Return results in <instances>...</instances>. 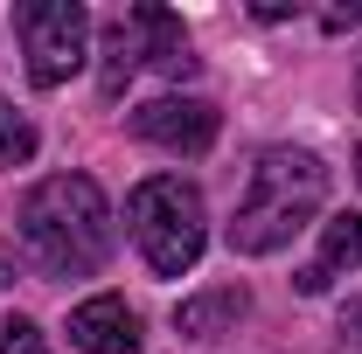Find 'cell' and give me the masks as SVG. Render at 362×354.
I'll list each match as a JSON object with an SVG mask.
<instances>
[{
  "label": "cell",
  "mask_w": 362,
  "mask_h": 354,
  "mask_svg": "<svg viewBox=\"0 0 362 354\" xmlns=\"http://www.w3.org/2000/svg\"><path fill=\"white\" fill-rule=\"evenodd\" d=\"M21 250L42 278H90L112 257V202L90 174H49L21 195Z\"/></svg>",
  "instance_id": "obj_1"
},
{
  "label": "cell",
  "mask_w": 362,
  "mask_h": 354,
  "mask_svg": "<svg viewBox=\"0 0 362 354\" xmlns=\"http://www.w3.org/2000/svg\"><path fill=\"white\" fill-rule=\"evenodd\" d=\"M327 202V160L307 146H265L258 167L237 195V216H230V250L237 257H272L286 250Z\"/></svg>",
  "instance_id": "obj_2"
},
{
  "label": "cell",
  "mask_w": 362,
  "mask_h": 354,
  "mask_svg": "<svg viewBox=\"0 0 362 354\" xmlns=\"http://www.w3.org/2000/svg\"><path fill=\"white\" fill-rule=\"evenodd\" d=\"M126 229H133L139 257L160 271V278H181V271H195L202 243H209V209H202L195 181L153 174V181H139L133 195H126Z\"/></svg>",
  "instance_id": "obj_3"
},
{
  "label": "cell",
  "mask_w": 362,
  "mask_h": 354,
  "mask_svg": "<svg viewBox=\"0 0 362 354\" xmlns=\"http://www.w3.org/2000/svg\"><path fill=\"white\" fill-rule=\"evenodd\" d=\"M14 35H21V56H28V84L56 90L84 70L90 14L77 0H28V7H14Z\"/></svg>",
  "instance_id": "obj_4"
},
{
  "label": "cell",
  "mask_w": 362,
  "mask_h": 354,
  "mask_svg": "<svg viewBox=\"0 0 362 354\" xmlns=\"http://www.w3.org/2000/svg\"><path fill=\"white\" fill-rule=\"evenodd\" d=\"M216 104L209 97H153V104H139L133 111V139H146V146H160V153H209L216 146Z\"/></svg>",
  "instance_id": "obj_5"
},
{
  "label": "cell",
  "mask_w": 362,
  "mask_h": 354,
  "mask_svg": "<svg viewBox=\"0 0 362 354\" xmlns=\"http://www.w3.org/2000/svg\"><path fill=\"white\" fill-rule=\"evenodd\" d=\"M139 312L119 299V292H98L70 312V348L77 354H139Z\"/></svg>",
  "instance_id": "obj_6"
},
{
  "label": "cell",
  "mask_w": 362,
  "mask_h": 354,
  "mask_svg": "<svg viewBox=\"0 0 362 354\" xmlns=\"http://www.w3.org/2000/svg\"><path fill=\"white\" fill-rule=\"evenodd\" d=\"M356 264H362V216H356V209H341V216L320 222V250L300 264L293 285H300V299H320L334 278H349Z\"/></svg>",
  "instance_id": "obj_7"
},
{
  "label": "cell",
  "mask_w": 362,
  "mask_h": 354,
  "mask_svg": "<svg viewBox=\"0 0 362 354\" xmlns=\"http://www.w3.org/2000/svg\"><path fill=\"white\" fill-rule=\"evenodd\" d=\"M244 312H251L244 285H209V292H195V299L175 306V334L181 341H209V334H230Z\"/></svg>",
  "instance_id": "obj_8"
},
{
  "label": "cell",
  "mask_w": 362,
  "mask_h": 354,
  "mask_svg": "<svg viewBox=\"0 0 362 354\" xmlns=\"http://www.w3.org/2000/svg\"><path fill=\"white\" fill-rule=\"evenodd\" d=\"M139 63H146V21H139V7H133L126 21H112V28H105V63H98V90H105V97H119V90H126V77H133Z\"/></svg>",
  "instance_id": "obj_9"
},
{
  "label": "cell",
  "mask_w": 362,
  "mask_h": 354,
  "mask_svg": "<svg viewBox=\"0 0 362 354\" xmlns=\"http://www.w3.org/2000/svg\"><path fill=\"white\" fill-rule=\"evenodd\" d=\"M139 21H146V63L160 70V77H195V56H188V28H181L168 7H139Z\"/></svg>",
  "instance_id": "obj_10"
},
{
  "label": "cell",
  "mask_w": 362,
  "mask_h": 354,
  "mask_svg": "<svg viewBox=\"0 0 362 354\" xmlns=\"http://www.w3.org/2000/svg\"><path fill=\"white\" fill-rule=\"evenodd\" d=\"M35 126H28V111H14L7 97H0V167H28L35 160Z\"/></svg>",
  "instance_id": "obj_11"
},
{
  "label": "cell",
  "mask_w": 362,
  "mask_h": 354,
  "mask_svg": "<svg viewBox=\"0 0 362 354\" xmlns=\"http://www.w3.org/2000/svg\"><path fill=\"white\" fill-rule=\"evenodd\" d=\"M0 354H49V341H42V326H35V319L7 312V319H0Z\"/></svg>",
  "instance_id": "obj_12"
},
{
  "label": "cell",
  "mask_w": 362,
  "mask_h": 354,
  "mask_svg": "<svg viewBox=\"0 0 362 354\" xmlns=\"http://www.w3.org/2000/svg\"><path fill=\"white\" fill-rule=\"evenodd\" d=\"M320 28H362V0H341V7H320Z\"/></svg>",
  "instance_id": "obj_13"
},
{
  "label": "cell",
  "mask_w": 362,
  "mask_h": 354,
  "mask_svg": "<svg viewBox=\"0 0 362 354\" xmlns=\"http://www.w3.org/2000/svg\"><path fill=\"white\" fill-rule=\"evenodd\" d=\"M341 334H356V341H362V299H349V312H341Z\"/></svg>",
  "instance_id": "obj_14"
},
{
  "label": "cell",
  "mask_w": 362,
  "mask_h": 354,
  "mask_svg": "<svg viewBox=\"0 0 362 354\" xmlns=\"http://www.w3.org/2000/svg\"><path fill=\"white\" fill-rule=\"evenodd\" d=\"M0 285H14V250L0 243Z\"/></svg>",
  "instance_id": "obj_15"
},
{
  "label": "cell",
  "mask_w": 362,
  "mask_h": 354,
  "mask_svg": "<svg viewBox=\"0 0 362 354\" xmlns=\"http://www.w3.org/2000/svg\"><path fill=\"white\" fill-rule=\"evenodd\" d=\"M356 104H362V63H356Z\"/></svg>",
  "instance_id": "obj_16"
},
{
  "label": "cell",
  "mask_w": 362,
  "mask_h": 354,
  "mask_svg": "<svg viewBox=\"0 0 362 354\" xmlns=\"http://www.w3.org/2000/svg\"><path fill=\"white\" fill-rule=\"evenodd\" d=\"M356 181H362V146H356Z\"/></svg>",
  "instance_id": "obj_17"
}]
</instances>
